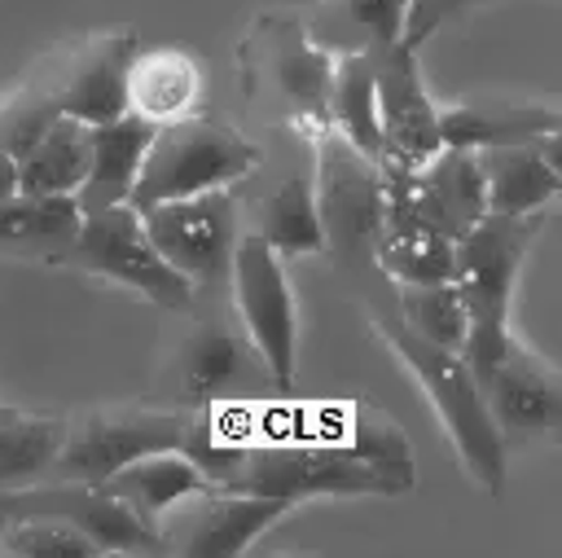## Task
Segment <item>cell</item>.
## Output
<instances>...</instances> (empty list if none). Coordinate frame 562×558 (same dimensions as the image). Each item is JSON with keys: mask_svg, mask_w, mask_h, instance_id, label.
<instances>
[{"mask_svg": "<svg viewBox=\"0 0 562 558\" xmlns=\"http://www.w3.org/2000/svg\"><path fill=\"white\" fill-rule=\"evenodd\" d=\"M321 422V431H263L250 409H206L189 417L180 453L215 483L237 492H268L285 501L307 496H400L413 488V448L400 426L364 404Z\"/></svg>", "mask_w": 562, "mask_h": 558, "instance_id": "1", "label": "cell"}, {"mask_svg": "<svg viewBox=\"0 0 562 558\" xmlns=\"http://www.w3.org/2000/svg\"><path fill=\"white\" fill-rule=\"evenodd\" d=\"M540 228H544V211H522V215L483 211L457 237L452 281L465 303L461 360L470 365L479 387L487 382V373L496 369V360L505 356V347L514 338L509 334V294H514V277H518Z\"/></svg>", "mask_w": 562, "mask_h": 558, "instance_id": "2", "label": "cell"}, {"mask_svg": "<svg viewBox=\"0 0 562 558\" xmlns=\"http://www.w3.org/2000/svg\"><path fill=\"white\" fill-rule=\"evenodd\" d=\"M369 321L391 343V351L408 365V373L417 378V387L426 391V400L435 404V417L443 422V431H448L457 457L465 461L470 479L479 488H487L492 496H501V488H505V439H501V426L487 413L483 387L474 382V373L461 360V351L439 347V343H426L400 316L369 312Z\"/></svg>", "mask_w": 562, "mask_h": 558, "instance_id": "3", "label": "cell"}, {"mask_svg": "<svg viewBox=\"0 0 562 558\" xmlns=\"http://www.w3.org/2000/svg\"><path fill=\"white\" fill-rule=\"evenodd\" d=\"M255 163H259V145L220 119L184 114L171 123H154V136L140 158V171L132 180L127 207L145 211L154 202L228 189L233 180L255 171Z\"/></svg>", "mask_w": 562, "mask_h": 558, "instance_id": "4", "label": "cell"}, {"mask_svg": "<svg viewBox=\"0 0 562 558\" xmlns=\"http://www.w3.org/2000/svg\"><path fill=\"white\" fill-rule=\"evenodd\" d=\"M241 92L272 97L290 110V119L307 123L312 132L329 123V75L334 57L316 48L299 18L263 13L246 31L241 48Z\"/></svg>", "mask_w": 562, "mask_h": 558, "instance_id": "5", "label": "cell"}, {"mask_svg": "<svg viewBox=\"0 0 562 558\" xmlns=\"http://www.w3.org/2000/svg\"><path fill=\"white\" fill-rule=\"evenodd\" d=\"M312 136H316L312 198H316L321 250H329L338 264L373 259V237L382 228V171H378V158L360 154L329 123L316 127Z\"/></svg>", "mask_w": 562, "mask_h": 558, "instance_id": "6", "label": "cell"}, {"mask_svg": "<svg viewBox=\"0 0 562 558\" xmlns=\"http://www.w3.org/2000/svg\"><path fill=\"white\" fill-rule=\"evenodd\" d=\"M61 264L83 268L92 277H110L127 290H140L149 303L171 308V312L189 308V299H193V281L158 255L140 215L127 202H114L105 211H88L79 220V233H75L70 250L61 255Z\"/></svg>", "mask_w": 562, "mask_h": 558, "instance_id": "7", "label": "cell"}, {"mask_svg": "<svg viewBox=\"0 0 562 558\" xmlns=\"http://www.w3.org/2000/svg\"><path fill=\"white\" fill-rule=\"evenodd\" d=\"M228 281H233L237 316L250 334L255 356L263 360V369L272 373L277 387H290L299 316H294V294H290V281L281 272L277 250L255 233L237 237L233 259H228Z\"/></svg>", "mask_w": 562, "mask_h": 558, "instance_id": "8", "label": "cell"}, {"mask_svg": "<svg viewBox=\"0 0 562 558\" xmlns=\"http://www.w3.org/2000/svg\"><path fill=\"white\" fill-rule=\"evenodd\" d=\"M0 514L4 518H61L75 532H83L101 554H167L158 527L136 518L101 483L57 479V483L9 488L0 492Z\"/></svg>", "mask_w": 562, "mask_h": 558, "instance_id": "9", "label": "cell"}, {"mask_svg": "<svg viewBox=\"0 0 562 558\" xmlns=\"http://www.w3.org/2000/svg\"><path fill=\"white\" fill-rule=\"evenodd\" d=\"M136 215H140L149 242L158 246V255L176 272H184L193 286L228 277V259L237 246V207H233L228 189L154 202Z\"/></svg>", "mask_w": 562, "mask_h": 558, "instance_id": "10", "label": "cell"}, {"mask_svg": "<svg viewBox=\"0 0 562 558\" xmlns=\"http://www.w3.org/2000/svg\"><path fill=\"white\" fill-rule=\"evenodd\" d=\"M294 501L268 496V492H237V488H206L184 501H176L167 514L162 545L171 554L189 558H237L255 545L259 532H268L281 514H290Z\"/></svg>", "mask_w": 562, "mask_h": 558, "instance_id": "11", "label": "cell"}, {"mask_svg": "<svg viewBox=\"0 0 562 558\" xmlns=\"http://www.w3.org/2000/svg\"><path fill=\"white\" fill-rule=\"evenodd\" d=\"M189 431L184 413H88L79 422H66L61 453L53 461L57 479H79V483H101L119 466L145 457V453H167L180 448Z\"/></svg>", "mask_w": 562, "mask_h": 558, "instance_id": "12", "label": "cell"}, {"mask_svg": "<svg viewBox=\"0 0 562 558\" xmlns=\"http://www.w3.org/2000/svg\"><path fill=\"white\" fill-rule=\"evenodd\" d=\"M369 62H373V101H378L382 149L413 167L426 163L439 149V110H435L430 92L422 88L413 48L391 40L382 48H369Z\"/></svg>", "mask_w": 562, "mask_h": 558, "instance_id": "13", "label": "cell"}, {"mask_svg": "<svg viewBox=\"0 0 562 558\" xmlns=\"http://www.w3.org/2000/svg\"><path fill=\"white\" fill-rule=\"evenodd\" d=\"M140 40L132 31L92 35L61 70V83L48 88L53 105L83 123H105V119L127 114V66Z\"/></svg>", "mask_w": 562, "mask_h": 558, "instance_id": "14", "label": "cell"}, {"mask_svg": "<svg viewBox=\"0 0 562 558\" xmlns=\"http://www.w3.org/2000/svg\"><path fill=\"white\" fill-rule=\"evenodd\" d=\"M483 400L487 413L501 431L514 435H553L562 426V387L558 373L531 356L527 347H518L509 338L505 356L496 360V369L483 382Z\"/></svg>", "mask_w": 562, "mask_h": 558, "instance_id": "15", "label": "cell"}, {"mask_svg": "<svg viewBox=\"0 0 562 558\" xmlns=\"http://www.w3.org/2000/svg\"><path fill=\"white\" fill-rule=\"evenodd\" d=\"M479 171H483V207L501 215H522V211H544L558 189V132L540 141H518V145H492L474 149Z\"/></svg>", "mask_w": 562, "mask_h": 558, "instance_id": "16", "label": "cell"}, {"mask_svg": "<svg viewBox=\"0 0 562 558\" xmlns=\"http://www.w3.org/2000/svg\"><path fill=\"white\" fill-rule=\"evenodd\" d=\"M408 207L435 224L443 237H461L487 207H483V171L474 149L439 145L426 163L413 167L408 176Z\"/></svg>", "mask_w": 562, "mask_h": 558, "instance_id": "17", "label": "cell"}, {"mask_svg": "<svg viewBox=\"0 0 562 558\" xmlns=\"http://www.w3.org/2000/svg\"><path fill=\"white\" fill-rule=\"evenodd\" d=\"M149 136H154V123L140 119V114H119V119H105V123H92V154H88V176L83 185L75 189V202L79 211H105L114 202H127L132 193V180L140 171V158L149 149Z\"/></svg>", "mask_w": 562, "mask_h": 558, "instance_id": "18", "label": "cell"}, {"mask_svg": "<svg viewBox=\"0 0 562 558\" xmlns=\"http://www.w3.org/2000/svg\"><path fill=\"white\" fill-rule=\"evenodd\" d=\"M79 202L75 193H4L0 198V255L48 259L61 264L79 233Z\"/></svg>", "mask_w": 562, "mask_h": 558, "instance_id": "19", "label": "cell"}, {"mask_svg": "<svg viewBox=\"0 0 562 558\" xmlns=\"http://www.w3.org/2000/svg\"><path fill=\"white\" fill-rule=\"evenodd\" d=\"M101 488L110 496H119L136 518H145L149 527H158L176 501H184L193 492H206L215 483L180 448H167V453H145V457L119 466L114 475L101 479Z\"/></svg>", "mask_w": 562, "mask_h": 558, "instance_id": "20", "label": "cell"}, {"mask_svg": "<svg viewBox=\"0 0 562 558\" xmlns=\"http://www.w3.org/2000/svg\"><path fill=\"white\" fill-rule=\"evenodd\" d=\"M92 154V123L53 114L35 141L13 158V176L22 193H75L88 176Z\"/></svg>", "mask_w": 562, "mask_h": 558, "instance_id": "21", "label": "cell"}, {"mask_svg": "<svg viewBox=\"0 0 562 558\" xmlns=\"http://www.w3.org/2000/svg\"><path fill=\"white\" fill-rule=\"evenodd\" d=\"M202 92V70L184 48H136L127 66V110L149 123H171L193 114Z\"/></svg>", "mask_w": 562, "mask_h": 558, "instance_id": "22", "label": "cell"}, {"mask_svg": "<svg viewBox=\"0 0 562 558\" xmlns=\"http://www.w3.org/2000/svg\"><path fill=\"white\" fill-rule=\"evenodd\" d=\"M553 105H514V101H461L439 114V145L457 149H492V145H518L540 141L558 132Z\"/></svg>", "mask_w": 562, "mask_h": 558, "instance_id": "23", "label": "cell"}, {"mask_svg": "<svg viewBox=\"0 0 562 558\" xmlns=\"http://www.w3.org/2000/svg\"><path fill=\"white\" fill-rule=\"evenodd\" d=\"M408 0H316L303 31L325 53H369L400 40Z\"/></svg>", "mask_w": 562, "mask_h": 558, "instance_id": "24", "label": "cell"}, {"mask_svg": "<svg viewBox=\"0 0 562 558\" xmlns=\"http://www.w3.org/2000/svg\"><path fill=\"white\" fill-rule=\"evenodd\" d=\"M255 237H263L277 255H307L321 250V224H316V198L312 176H285L277 189H268L255 202Z\"/></svg>", "mask_w": 562, "mask_h": 558, "instance_id": "25", "label": "cell"}, {"mask_svg": "<svg viewBox=\"0 0 562 558\" xmlns=\"http://www.w3.org/2000/svg\"><path fill=\"white\" fill-rule=\"evenodd\" d=\"M329 127L347 136L360 154H382L378 101H373V62L369 53H338L329 75Z\"/></svg>", "mask_w": 562, "mask_h": 558, "instance_id": "26", "label": "cell"}, {"mask_svg": "<svg viewBox=\"0 0 562 558\" xmlns=\"http://www.w3.org/2000/svg\"><path fill=\"white\" fill-rule=\"evenodd\" d=\"M66 439L61 417H35L18 409H0V492L26 488L53 470Z\"/></svg>", "mask_w": 562, "mask_h": 558, "instance_id": "27", "label": "cell"}, {"mask_svg": "<svg viewBox=\"0 0 562 558\" xmlns=\"http://www.w3.org/2000/svg\"><path fill=\"white\" fill-rule=\"evenodd\" d=\"M241 365H246L241 343H237L228 330H220V325H202V330H193V334L184 338V347H180V365H176L180 391H184L189 400H198V404H211V400H220L228 387L241 382Z\"/></svg>", "mask_w": 562, "mask_h": 558, "instance_id": "28", "label": "cell"}, {"mask_svg": "<svg viewBox=\"0 0 562 558\" xmlns=\"http://www.w3.org/2000/svg\"><path fill=\"white\" fill-rule=\"evenodd\" d=\"M400 321L422 334L426 343L452 347L461 351L465 343V303L457 281H417V286H400Z\"/></svg>", "mask_w": 562, "mask_h": 558, "instance_id": "29", "label": "cell"}, {"mask_svg": "<svg viewBox=\"0 0 562 558\" xmlns=\"http://www.w3.org/2000/svg\"><path fill=\"white\" fill-rule=\"evenodd\" d=\"M0 554L4 558H92L101 549L61 518H9L0 527Z\"/></svg>", "mask_w": 562, "mask_h": 558, "instance_id": "30", "label": "cell"}, {"mask_svg": "<svg viewBox=\"0 0 562 558\" xmlns=\"http://www.w3.org/2000/svg\"><path fill=\"white\" fill-rule=\"evenodd\" d=\"M470 4H483V0H408V9H404V26H400V44L417 53V48L448 22V18L465 13Z\"/></svg>", "mask_w": 562, "mask_h": 558, "instance_id": "31", "label": "cell"}, {"mask_svg": "<svg viewBox=\"0 0 562 558\" xmlns=\"http://www.w3.org/2000/svg\"><path fill=\"white\" fill-rule=\"evenodd\" d=\"M4 523H9V518H4V514H0V527H4Z\"/></svg>", "mask_w": 562, "mask_h": 558, "instance_id": "32", "label": "cell"}]
</instances>
